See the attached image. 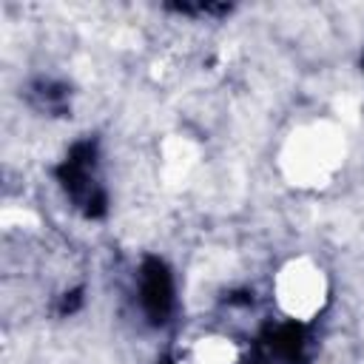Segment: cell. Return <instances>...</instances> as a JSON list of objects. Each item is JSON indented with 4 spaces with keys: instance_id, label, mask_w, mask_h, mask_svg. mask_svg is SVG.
<instances>
[{
    "instance_id": "obj_1",
    "label": "cell",
    "mask_w": 364,
    "mask_h": 364,
    "mask_svg": "<svg viewBox=\"0 0 364 364\" xmlns=\"http://www.w3.org/2000/svg\"><path fill=\"white\" fill-rule=\"evenodd\" d=\"M54 179L71 208L85 219H102L108 213V191L100 171V142L94 136L71 142V148L54 168Z\"/></svg>"
},
{
    "instance_id": "obj_2",
    "label": "cell",
    "mask_w": 364,
    "mask_h": 364,
    "mask_svg": "<svg viewBox=\"0 0 364 364\" xmlns=\"http://www.w3.org/2000/svg\"><path fill=\"white\" fill-rule=\"evenodd\" d=\"M136 301L151 327H162L171 321L176 307V284L173 273L159 256H145L136 273Z\"/></svg>"
},
{
    "instance_id": "obj_3",
    "label": "cell",
    "mask_w": 364,
    "mask_h": 364,
    "mask_svg": "<svg viewBox=\"0 0 364 364\" xmlns=\"http://www.w3.org/2000/svg\"><path fill=\"white\" fill-rule=\"evenodd\" d=\"M31 100L40 111H48V114H63L65 111V102H68V88L63 82H54V80H37L31 82Z\"/></svg>"
},
{
    "instance_id": "obj_4",
    "label": "cell",
    "mask_w": 364,
    "mask_h": 364,
    "mask_svg": "<svg viewBox=\"0 0 364 364\" xmlns=\"http://www.w3.org/2000/svg\"><path fill=\"white\" fill-rule=\"evenodd\" d=\"M361 68H364V54H361Z\"/></svg>"
},
{
    "instance_id": "obj_5",
    "label": "cell",
    "mask_w": 364,
    "mask_h": 364,
    "mask_svg": "<svg viewBox=\"0 0 364 364\" xmlns=\"http://www.w3.org/2000/svg\"><path fill=\"white\" fill-rule=\"evenodd\" d=\"M165 364H173V361H165Z\"/></svg>"
}]
</instances>
